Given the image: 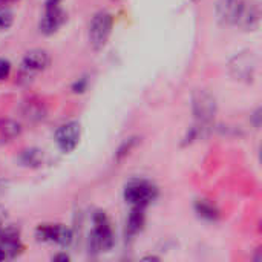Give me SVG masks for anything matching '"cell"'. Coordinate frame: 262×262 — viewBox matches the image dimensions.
<instances>
[{"mask_svg":"<svg viewBox=\"0 0 262 262\" xmlns=\"http://www.w3.org/2000/svg\"><path fill=\"white\" fill-rule=\"evenodd\" d=\"M92 224L94 230L89 235V250L94 253L111 250L115 244V236L107 215L103 210H97L92 216Z\"/></svg>","mask_w":262,"mask_h":262,"instance_id":"obj_1","label":"cell"},{"mask_svg":"<svg viewBox=\"0 0 262 262\" xmlns=\"http://www.w3.org/2000/svg\"><path fill=\"white\" fill-rule=\"evenodd\" d=\"M158 196V189L143 178L130 180L124 187V200L130 207H147Z\"/></svg>","mask_w":262,"mask_h":262,"instance_id":"obj_2","label":"cell"},{"mask_svg":"<svg viewBox=\"0 0 262 262\" xmlns=\"http://www.w3.org/2000/svg\"><path fill=\"white\" fill-rule=\"evenodd\" d=\"M112 25L114 18L107 11H100L92 17L89 25V41L95 51H100L106 46L112 32Z\"/></svg>","mask_w":262,"mask_h":262,"instance_id":"obj_3","label":"cell"},{"mask_svg":"<svg viewBox=\"0 0 262 262\" xmlns=\"http://www.w3.org/2000/svg\"><path fill=\"white\" fill-rule=\"evenodd\" d=\"M192 111L196 118V123L210 126L218 111L216 98L209 91L198 89L192 95Z\"/></svg>","mask_w":262,"mask_h":262,"instance_id":"obj_4","label":"cell"},{"mask_svg":"<svg viewBox=\"0 0 262 262\" xmlns=\"http://www.w3.org/2000/svg\"><path fill=\"white\" fill-rule=\"evenodd\" d=\"M35 238L40 243H52L68 247L72 243V232L63 224H40L35 229Z\"/></svg>","mask_w":262,"mask_h":262,"instance_id":"obj_5","label":"cell"},{"mask_svg":"<svg viewBox=\"0 0 262 262\" xmlns=\"http://www.w3.org/2000/svg\"><path fill=\"white\" fill-rule=\"evenodd\" d=\"M51 63L49 54L43 49H31L25 54L21 60V69L20 75L26 80H31L37 72L45 71Z\"/></svg>","mask_w":262,"mask_h":262,"instance_id":"obj_6","label":"cell"},{"mask_svg":"<svg viewBox=\"0 0 262 262\" xmlns=\"http://www.w3.org/2000/svg\"><path fill=\"white\" fill-rule=\"evenodd\" d=\"M80 135H81V129H80V123L78 121H69L66 124H61L57 130H55V143L58 146V149L64 154H71L80 141Z\"/></svg>","mask_w":262,"mask_h":262,"instance_id":"obj_7","label":"cell"},{"mask_svg":"<svg viewBox=\"0 0 262 262\" xmlns=\"http://www.w3.org/2000/svg\"><path fill=\"white\" fill-rule=\"evenodd\" d=\"M261 20V9L258 2L255 0H241V6H239V12H238V18H236V25L246 31H253L258 28Z\"/></svg>","mask_w":262,"mask_h":262,"instance_id":"obj_8","label":"cell"},{"mask_svg":"<svg viewBox=\"0 0 262 262\" xmlns=\"http://www.w3.org/2000/svg\"><path fill=\"white\" fill-rule=\"evenodd\" d=\"M66 14L60 6L55 8H45V14L40 18L38 29L45 35H52L54 32L58 31V28L64 23Z\"/></svg>","mask_w":262,"mask_h":262,"instance_id":"obj_9","label":"cell"},{"mask_svg":"<svg viewBox=\"0 0 262 262\" xmlns=\"http://www.w3.org/2000/svg\"><path fill=\"white\" fill-rule=\"evenodd\" d=\"M20 112H21L23 118H26L31 123L43 121L48 115L46 104L37 97H29L28 100H25L20 106Z\"/></svg>","mask_w":262,"mask_h":262,"instance_id":"obj_10","label":"cell"},{"mask_svg":"<svg viewBox=\"0 0 262 262\" xmlns=\"http://www.w3.org/2000/svg\"><path fill=\"white\" fill-rule=\"evenodd\" d=\"M252 58H253L252 55H239L233 58V61L230 63V71L233 77H236V80L250 81L253 78L256 66L252 61Z\"/></svg>","mask_w":262,"mask_h":262,"instance_id":"obj_11","label":"cell"},{"mask_svg":"<svg viewBox=\"0 0 262 262\" xmlns=\"http://www.w3.org/2000/svg\"><path fill=\"white\" fill-rule=\"evenodd\" d=\"M241 0H220L216 3V15L223 25H236Z\"/></svg>","mask_w":262,"mask_h":262,"instance_id":"obj_12","label":"cell"},{"mask_svg":"<svg viewBox=\"0 0 262 262\" xmlns=\"http://www.w3.org/2000/svg\"><path fill=\"white\" fill-rule=\"evenodd\" d=\"M144 207H132L129 212V216L126 220V235L127 236H135L140 233L144 227L146 223V213Z\"/></svg>","mask_w":262,"mask_h":262,"instance_id":"obj_13","label":"cell"},{"mask_svg":"<svg viewBox=\"0 0 262 262\" xmlns=\"http://www.w3.org/2000/svg\"><path fill=\"white\" fill-rule=\"evenodd\" d=\"M21 134V126L15 120L0 118V144H6L15 140Z\"/></svg>","mask_w":262,"mask_h":262,"instance_id":"obj_14","label":"cell"},{"mask_svg":"<svg viewBox=\"0 0 262 262\" xmlns=\"http://www.w3.org/2000/svg\"><path fill=\"white\" fill-rule=\"evenodd\" d=\"M195 212L200 218L206 221H216L220 218V210L218 207L210 203L209 200H198L195 203Z\"/></svg>","mask_w":262,"mask_h":262,"instance_id":"obj_15","label":"cell"},{"mask_svg":"<svg viewBox=\"0 0 262 262\" xmlns=\"http://www.w3.org/2000/svg\"><path fill=\"white\" fill-rule=\"evenodd\" d=\"M18 161L25 167H40L41 163H43V152L40 149H35V147L25 149L20 154Z\"/></svg>","mask_w":262,"mask_h":262,"instance_id":"obj_16","label":"cell"},{"mask_svg":"<svg viewBox=\"0 0 262 262\" xmlns=\"http://www.w3.org/2000/svg\"><path fill=\"white\" fill-rule=\"evenodd\" d=\"M137 144H138V138H137V137L126 138V140L121 143V146L118 147V150H117V154H115V160H117V161H121L124 157H127V155L132 152V149H135Z\"/></svg>","mask_w":262,"mask_h":262,"instance_id":"obj_17","label":"cell"},{"mask_svg":"<svg viewBox=\"0 0 262 262\" xmlns=\"http://www.w3.org/2000/svg\"><path fill=\"white\" fill-rule=\"evenodd\" d=\"M14 23V15L12 12L6 8V6H2L0 5V32L3 31H8Z\"/></svg>","mask_w":262,"mask_h":262,"instance_id":"obj_18","label":"cell"},{"mask_svg":"<svg viewBox=\"0 0 262 262\" xmlns=\"http://www.w3.org/2000/svg\"><path fill=\"white\" fill-rule=\"evenodd\" d=\"M11 74V61L6 58H0V80H6Z\"/></svg>","mask_w":262,"mask_h":262,"instance_id":"obj_19","label":"cell"},{"mask_svg":"<svg viewBox=\"0 0 262 262\" xmlns=\"http://www.w3.org/2000/svg\"><path fill=\"white\" fill-rule=\"evenodd\" d=\"M88 88V78L83 77V78H78L74 84H72V92L74 94H83Z\"/></svg>","mask_w":262,"mask_h":262,"instance_id":"obj_20","label":"cell"},{"mask_svg":"<svg viewBox=\"0 0 262 262\" xmlns=\"http://www.w3.org/2000/svg\"><path fill=\"white\" fill-rule=\"evenodd\" d=\"M52 259L54 261H71V256L69 255H66V253H58V255H54L52 256Z\"/></svg>","mask_w":262,"mask_h":262,"instance_id":"obj_21","label":"cell"},{"mask_svg":"<svg viewBox=\"0 0 262 262\" xmlns=\"http://www.w3.org/2000/svg\"><path fill=\"white\" fill-rule=\"evenodd\" d=\"M259 120H261V109H258V111L253 114V123H255V126H256V127H259V124H261V123H259Z\"/></svg>","mask_w":262,"mask_h":262,"instance_id":"obj_22","label":"cell"},{"mask_svg":"<svg viewBox=\"0 0 262 262\" xmlns=\"http://www.w3.org/2000/svg\"><path fill=\"white\" fill-rule=\"evenodd\" d=\"M60 2H61V0H46L45 8H55V6L60 5Z\"/></svg>","mask_w":262,"mask_h":262,"instance_id":"obj_23","label":"cell"},{"mask_svg":"<svg viewBox=\"0 0 262 262\" xmlns=\"http://www.w3.org/2000/svg\"><path fill=\"white\" fill-rule=\"evenodd\" d=\"M14 2H17V0H0V5H2V6H8V5H11V3H14Z\"/></svg>","mask_w":262,"mask_h":262,"instance_id":"obj_24","label":"cell"},{"mask_svg":"<svg viewBox=\"0 0 262 262\" xmlns=\"http://www.w3.org/2000/svg\"><path fill=\"white\" fill-rule=\"evenodd\" d=\"M160 258H157V256H146L144 258V261H158Z\"/></svg>","mask_w":262,"mask_h":262,"instance_id":"obj_25","label":"cell"},{"mask_svg":"<svg viewBox=\"0 0 262 262\" xmlns=\"http://www.w3.org/2000/svg\"><path fill=\"white\" fill-rule=\"evenodd\" d=\"M6 259V256H5V253H3V250L0 249V261H5Z\"/></svg>","mask_w":262,"mask_h":262,"instance_id":"obj_26","label":"cell"},{"mask_svg":"<svg viewBox=\"0 0 262 262\" xmlns=\"http://www.w3.org/2000/svg\"><path fill=\"white\" fill-rule=\"evenodd\" d=\"M193 2H196V0H193Z\"/></svg>","mask_w":262,"mask_h":262,"instance_id":"obj_27","label":"cell"}]
</instances>
